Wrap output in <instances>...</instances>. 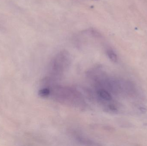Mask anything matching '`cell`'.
<instances>
[{"instance_id":"obj_1","label":"cell","mask_w":147,"mask_h":146,"mask_svg":"<svg viewBox=\"0 0 147 146\" xmlns=\"http://www.w3.org/2000/svg\"><path fill=\"white\" fill-rule=\"evenodd\" d=\"M70 59L69 55L67 51H63L59 52L51 63L52 71L55 74L62 73L69 64Z\"/></svg>"},{"instance_id":"obj_2","label":"cell","mask_w":147,"mask_h":146,"mask_svg":"<svg viewBox=\"0 0 147 146\" xmlns=\"http://www.w3.org/2000/svg\"><path fill=\"white\" fill-rule=\"evenodd\" d=\"M97 93L101 102H110L112 100V97L110 93L105 89L103 88L98 89Z\"/></svg>"},{"instance_id":"obj_3","label":"cell","mask_w":147,"mask_h":146,"mask_svg":"<svg viewBox=\"0 0 147 146\" xmlns=\"http://www.w3.org/2000/svg\"><path fill=\"white\" fill-rule=\"evenodd\" d=\"M106 54L111 61L114 63H116L117 61L118 58H117V55L112 49L110 48L107 49L106 50Z\"/></svg>"},{"instance_id":"obj_4","label":"cell","mask_w":147,"mask_h":146,"mask_svg":"<svg viewBox=\"0 0 147 146\" xmlns=\"http://www.w3.org/2000/svg\"><path fill=\"white\" fill-rule=\"evenodd\" d=\"M51 93V90L50 88L46 87L42 88L39 91L38 95L41 97L46 98L49 97Z\"/></svg>"}]
</instances>
